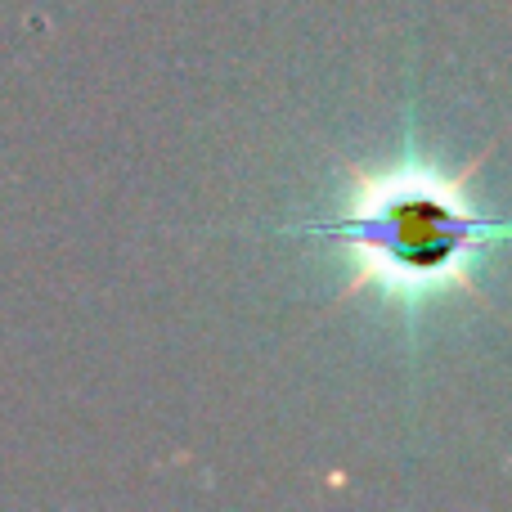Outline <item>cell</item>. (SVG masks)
Instances as JSON below:
<instances>
[{
	"label": "cell",
	"instance_id": "obj_1",
	"mask_svg": "<svg viewBox=\"0 0 512 512\" xmlns=\"http://www.w3.org/2000/svg\"><path fill=\"white\" fill-rule=\"evenodd\" d=\"M490 149L477 153L463 171L405 167L355 171L346 212L319 225L324 234L351 243V283L346 292H468L481 301L477 261L495 243H512V221L490 216L472 198V176L486 167Z\"/></svg>",
	"mask_w": 512,
	"mask_h": 512
}]
</instances>
